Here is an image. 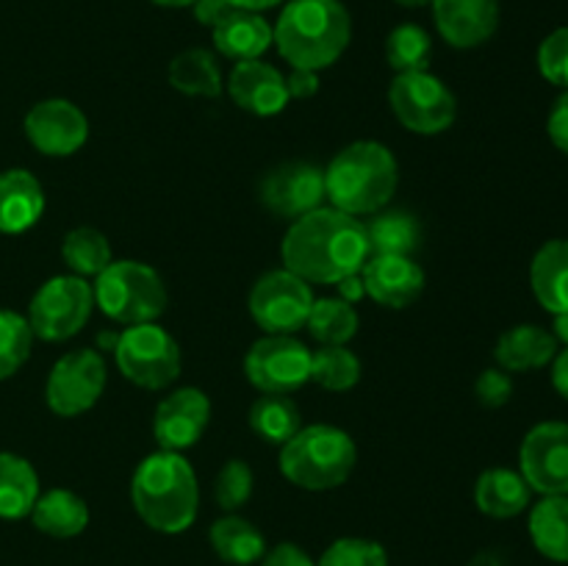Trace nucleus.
Listing matches in <instances>:
<instances>
[{
  "instance_id": "nucleus-1",
  "label": "nucleus",
  "mask_w": 568,
  "mask_h": 566,
  "mask_svg": "<svg viewBox=\"0 0 568 566\" xmlns=\"http://www.w3.org/2000/svg\"><path fill=\"white\" fill-rule=\"evenodd\" d=\"M283 266L305 283H342L369 259L366 225L353 214L320 205L288 225L281 244Z\"/></svg>"
},
{
  "instance_id": "nucleus-2",
  "label": "nucleus",
  "mask_w": 568,
  "mask_h": 566,
  "mask_svg": "<svg viewBox=\"0 0 568 566\" xmlns=\"http://www.w3.org/2000/svg\"><path fill=\"white\" fill-rule=\"evenodd\" d=\"M353 39V20L342 0H288L272 28V44L297 70L336 64Z\"/></svg>"
},
{
  "instance_id": "nucleus-3",
  "label": "nucleus",
  "mask_w": 568,
  "mask_h": 566,
  "mask_svg": "<svg viewBox=\"0 0 568 566\" xmlns=\"http://www.w3.org/2000/svg\"><path fill=\"white\" fill-rule=\"evenodd\" d=\"M131 499L148 527L159 533H183L197 519V475L181 453L159 449L142 458L133 472Z\"/></svg>"
},
{
  "instance_id": "nucleus-4",
  "label": "nucleus",
  "mask_w": 568,
  "mask_h": 566,
  "mask_svg": "<svg viewBox=\"0 0 568 566\" xmlns=\"http://www.w3.org/2000/svg\"><path fill=\"white\" fill-rule=\"evenodd\" d=\"M399 166L392 150L375 139L347 144L325 170V194L333 209L353 216L377 214L392 203Z\"/></svg>"
},
{
  "instance_id": "nucleus-5",
  "label": "nucleus",
  "mask_w": 568,
  "mask_h": 566,
  "mask_svg": "<svg viewBox=\"0 0 568 566\" xmlns=\"http://www.w3.org/2000/svg\"><path fill=\"white\" fill-rule=\"evenodd\" d=\"M358 447L336 425H305L281 447V472L305 492H327L353 475Z\"/></svg>"
},
{
  "instance_id": "nucleus-6",
  "label": "nucleus",
  "mask_w": 568,
  "mask_h": 566,
  "mask_svg": "<svg viewBox=\"0 0 568 566\" xmlns=\"http://www.w3.org/2000/svg\"><path fill=\"white\" fill-rule=\"evenodd\" d=\"M94 305L120 325L155 322L166 309V286L159 272L142 261H111L94 277Z\"/></svg>"
},
{
  "instance_id": "nucleus-7",
  "label": "nucleus",
  "mask_w": 568,
  "mask_h": 566,
  "mask_svg": "<svg viewBox=\"0 0 568 566\" xmlns=\"http://www.w3.org/2000/svg\"><path fill=\"white\" fill-rule=\"evenodd\" d=\"M114 361L125 381L150 392L172 386L181 375V347L159 322H142L120 331Z\"/></svg>"
},
{
  "instance_id": "nucleus-8",
  "label": "nucleus",
  "mask_w": 568,
  "mask_h": 566,
  "mask_svg": "<svg viewBox=\"0 0 568 566\" xmlns=\"http://www.w3.org/2000/svg\"><path fill=\"white\" fill-rule=\"evenodd\" d=\"M94 311V289L87 277L55 275L39 286L28 305V325L42 342H67L87 325Z\"/></svg>"
},
{
  "instance_id": "nucleus-9",
  "label": "nucleus",
  "mask_w": 568,
  "mask_h": 566,
  "mask_svg": "<svg viewBox=\"0 0 568 566\" xmlns=\"http://www.w3.org/2000/svg\"><path fill=\"white\" fill-rule=\"evenodd\" d=\"M388 105L399 125L410 133L436 137L453 128L458 117V100L442 78L430 72H405L388 87Z\"/></svg>"
},
{
  "instance_id": "nucleus-10",
  "label": "nucleus",
  "mask_w": 568,
  "mask_h": 566,
  "mask_svg": "<svg viewBox=\"0 0 568 566\" xmlns=\"http://www.w3.org/2000/svg\"><path fill=\"white\" fill-rule=\"evenodd\" d=\"M314 300L311 283L283 266V270H272L255 281L253 292H250V316L264 333L294 336L300 327H305Z\"/></svg>"
},
{
  "instance_id": "nucleus-11",
  "label": "nucleus",
  "mask_w": 568,
  "mask_h": 566,
  "mask_svg": "<svg viewBox=\"0 0 568 566\" xmlns=\"http://www.w3.org/2000/svg\"><path fill=\"white\" fill-rule=\"evenodd\" d=\"M105 361L98 350H72L61 355L48 375L44 400L55 416H81L98 405L105 392Z\"/></svg>"
},
{
  "instance_id": "nucleus-12",
  "label": "nucleus",
  "mask_w": 568,
  "mask_h": 566,
  "mask_svg": "<svg viewBox=\"0 0 568 566\" xmlns=\"http://www.w3.org/2000/svg\"><path fill=\"white\" fill-rule=\"evenodd\" d=\"M244 372L261 394H292L311 381V350L294 336L264 333L244 355Z\"/></svg>"
},
{
  "instance_id": "nucleus-13",
  "label": "nucleus",
  "mask_w": 568,
  "mask_h": 566,
  "mask_svg": "<svg viewBox=\"0 0 568 566\" xmlns=\"http://www.w3.org/2000/svg\"><path fill=\"white\" fill-rule=\"evenodd\" d=\"M519 472L541 497L568 494V422H538L519 447Z\"/></svg>"
},
{
  "instance_id": "nucleus-14",
  "label": "nucleus",
  "mask_w": 568,
  "mask_h": 566,
  "mask_svg": "<svg viewBox=\"0 0 568 566\" xmlns=\"http://www.w3.org/2000/svg\"><path fill=\"white\" fill-rule=\"evenodd\" d=\"M325 198V170L308 161H288L275 166L266 172L258 186V200L264 209L292 222L320 209Z\"/></svg>"
},
{
  "instance_id": "nucleus-15",
  "label": "nucleus",
  "mask_w": 568,
  "mask_h": 566,
  "mask_svg": "<svg viewBox=\"0 0 568 566\" xmlns=\"http://www.w3.org/2000/svg\"><path fill=\"white\" fill-rule=\"evenodd\" d=\"M26 137L39 153L64 159L87 144L89 120L72 100L50 98L26 114Z\"/></svg>"
},
{
  "instance_id": "nucleus-16",
  "label": "nucleus",
  "mask_w": 568,
  "mask_h": 566,
  "mask_svg": "<svg viewBox=\"0 0 568 566\" xmlns=\"http://www.w3.org/2000/svg\"><path fill=\"white\" fill-rule=\"evenodd\" d=\"M211 420V400L194 386L175 388L159 403L153 416V436L161 449L183 453L203 438Z\"/></svg>"
},
{
  "instance_id": "nucleus-17",
  "label": "nucleus",
  "mask_w": 568,
  "mask_h": 566,
  "mask_svg": "<svg viewBox=\"0 0 568 566\" xmlns=\"http://www.w3.org/2000/svg\"><path fill=\"white\" fill-rule=\"evenodd\" d=\"M366 297L383 309H408L425 292V270L414 255H369L361 266Z\"/></svg>"
},
{
  "instance_id": "nucleus-18",
  "label": "nucleus",
  "mask_w": 568,
  "mask_h": 566,
  "mask_svg": "<svg viewBox=\"0 0 568 566\" xmlns=\"http://www.w3.org/2000/svg\"><path fill=\"white\" fill-rule=\"evenodd\" d=\"M430 6L442 39L458 50L480 48L499 28V0H430Z\"/></svg>"
},
{
  "instance_id": "nucleus-19",
  "label": "nucleus",
  "mask_w": 568,
  "mask_h": 566,
  "mask_svg": "<svg viewBox=\"0 0 568 566\" xmlns=\"http://www.w3.org/2000/svg\"><path fill=\"white\" fill-rule=\"evenodd\" d=\"M227 94L242 111L255 117H275L288 105L286 78L266 61H236L227 78Z\"/></svg>"
},
{
  "instance_id": "nucleus-20",
  "label": "nucleus",
  "mask_w": 568,
  "mask_h": 566,
  "mask_svg": "<svg viewBox=\"0 0 568 566\" xmlns=\"http://www.w3.org/2000/svg\"><path fill=\"white\" fill-rule=\"evenodd\" d=\"M560 344L552 336V331L541 325H514L497 338V347H494V358L497 366L505 372H532L544 370V366L552 364V358L558 355Z\"/></svg>"
},
{
  "instance_id": "nucleus-21",
  "label": "nucleus",
  "mask_w": 568,
  "mask_h": 566,
  "mask_svg": "<svg viewBox=\"0 0 568 566\" xmlns=\"http://www.w3.org/2000/svg\"><path fill=\"white\" fill-rule=\"evenodd\" d=\"M44 214V189L28 170L0 172V233H26Z\"/></svg>"
},
{
  "instance_id": "nucleus-22",
  "label": "nucleus",
  "mask_w": 568,
  "mask_h": 566,
  "mask_svg": "<svg viewBox=\"0 0 568 566\" xmlns=\"http://www.w3.org/2000/svg\"><path fill=\"white\" fill-rule=\"evenodd\" d=\"M532 499V488L521 477L519 469L491 466L475 483V505L480 514L491 519H514L525 514Z\"/></svg>"
},
{
  "instance_id": "nucleus-23",
  "label": "nucleus",
  "mask_w": 568,
  "mask_h": 566,
  "mask_svg": "<svg viewBox=\"0 0 568 566\" xmlns=\"http://www.w3.org/2000/svg\"><path fill=\"white\" fill-rule=\"evenodd\" d=\"M211 33H214V48L233 61L261 59L272 44V26L258 11L233 9L220 26L211 28Z\"/></svg>"
},
{
  "instance_id": "nucleus-24",
  "label": "nucleus",
  "mask_w": 568,
  "mask_h": 566,
  "mask_svg": "<svg viewBox=\"0 0 568 566\" xmlns=\"http://www.w3.org/2000/svg\"><path fill=\"white\" fill-rule=\"evenodd\" d=\"M530 289L549 314L568 311V239H549L530 261Z\"/></svg>"
},
{
  "instance_id": "nucleus-25",
  "label": "nucleus",
  "mask_w": 568,
  "mask_h": 566,
  "mask_svg": "<svg viewBox=\"0 0 568 566\" xmlns=\"http://www.w3.org/2000/svg\"><path fill=\"white\" fill-rule=\"evenodd\" d=\"M31 522L39 533L53 538H72L87 530L89 505L70 488H50L39 494L31 508Z\"/></svg>"
},
{
  "instance_id": "nucleus-26",
  "label": "nucleus",
  "mask_w": 568,
  "mask_h": 566,
  "mask_svg": "<svg viewBox=\"0 0 568 566\" xmlns=\"http://www.w3.org/2000/svg\"><path fill=\"white\" fill-rule=\"evenodd\" d=\"M532 547L549 560L568 564V494H549L530 508Z\"/></svg>"
},
{
  "instance_id": "nucleus-27",
  "label": "nucleus",
  "mask_w": 568,
  "mask_h": 566,
  "mask_svg": "<svg viewBox=\"0 0 568 566\" xmlns=\"http://www.w3.org/2000/svg\"><path fill=\"white\" fill-rule=\"evenodd\" d=\"M366 225L372 255H414L422 244V222L403 209H383Z\"/></svg>"
},
{
  "instance_id": "nucleus-28",
  "label": "nucleus",
  "mask_w": 568,
  "mask_h": 566,
  "mask_svg": "<svg viewBox=\"0 0 568 566\" xmlns=\"http://www.w3.org/2000/svg\"><path fill=\"white\" fill-rule=\"evenodd\" d=\"M209 542L211 549L220 555L225 564L233 566H250L255 560L264 558L266 553V542L264 533L247 522L244 516L227 514L222 519H216L209 530Z\"/></svg>"
},
{
  "instance_id": "nucleus-29",
  "label": "nucleus",
  "mask_w": 568,
  "mask_h": 566,
  "mask_svg": "<svg viewBox=\"0 0 568 566\" xmlns=\"http://www.w3.org/2000/svg\"><path fill=\"white\" fill-rule=\"evenodd\" d=\"M39 499V475L22 455L0 453V519L31 516Z\"/></svg>"
},
{
  "instance_id": "nucleus-30",
  "label": "nucleus",
  "mask_w": 568,
  "mask_h": 566,
  "mask_svg": "<svg viewBox=\"0 0 568 566\" xmlns=\"http://www.w3.org/2000/svg\"><path fill=\"white\" fill-rule=\"evenodd\" d=\"M172 89L189 98H220L222 72L214 53L203 48H189L170 61L166 70Z\"/></svg>"
},
{
  "instance_id": "nucleus-31",
  "label": "nucleus",
  "mask_w": 568,
  "mask_h": 566,
  "mask_svg": "<svg viewBox=\"0 0 568 566\" xmlns=\"http://www.w3.org/2000/svg\"><path fill=\"white\" fill-rule=\"evenodd\" d=\"M250 427L266 444L283 447L303 427V416L288 394H261L250 408Z\"/></svg>"
},
{
  "instance_id": "nucleus-32",
  "label": "nucleus",
  "mask_w": 568,
  "mask_h": 566,
  "mask_svg": "<svg viewBox=\"0 0 568 566\" xmlns=\"http://www.w3.org/2000/svg\"><path fill=\"white\" fill-rule=\"evenodd\" d=\"M61 259L78 277H98L111 264V244L98 228H72L61 242Z\"/></svg>"
},
{
  "instance_id": "nucleus-33",
  "label": "nucleus",
  "mask_w": 568,
  "mask_h": 566,
  "mask_svg": "<svg viewBox=\"0 0 568 566\" xmlns=\"http://www.w3.org/2000/svg\"><path fill=\"white\" fill-rule=\"evenodd\" d=\"M358 311L342 297L314 300L308 320H305V327L320 344H347L358 333Z\"/></svg>"
},
{
  "instance_id": "nucleus-34",
  "label": "nucleus",
  "mask_w": 568,
  "mask_h": 566,
  "mask_svg": "<svg viewBox=\"0 0 568 566\" xmlns=\"http://www.w3.org/2000/svg\"><path fill=\"white\" fill-rule=\"evenodd\" d=\"M311 381L327 392H349L361 381V361L347 344H322L311 353Z\"/></svg>"
},
{
  "instance_id": "nucleus-35",
  "label": "nucleus",
  "mask_w": 568,
  "mask_h": 566,
  "mask_svg": "<svg viewBox=\"0 0 568 566\" xmlns=\"http://www.w3.org/2000/svg\"><path fill=\"white\" fill-rule=\"evenodd\" d=\"M433 59V39L422 26L405 22L386 39V61L397 75L405 72H427Z\"/></svg>"
},
{
  "instance_id": "nucleus-36",
  "label": "nucleus",
  "mask_w": 568,
  "mask_h": 566,
  "mask_svg": "<svg viewBox=\"0 0 568 566\" xmlns=\"http://www.w3.org/2000/svg\"><path fill=\"white\" fill-rule=\"evenodd\" d=\"M33 333L26 316L0 311V381L14 375L31 355Z\"/></svg>"
},
{
  "instance_id": "nucleus-37",
  "label": "nucleus",
  "mask_w": 568,
  "mask_h": 566,
  "mask_svg": "<svg viewBox=\"0 0 568 566\" xmlns=\"http://www.w3.org/2000/svg\"><path fill=\"white\" fill-rule=\"evenodd\" d=\"M250 497H253V469H250V464L242 458L225 461L214 481L216 505L233 514L242 505H247Z\"/></svg>"
},
{
  "instance_id": "nucleus-38",
  "label": "nucleus",
  "mask_w": 568,
  "mask_h": 566,
  "mask_svg": "<svg viewBox=\"0 0 568 566\" xmlns=\"http://www.w3.org/2000/svg\"><path fill=\"white\" fill-rule=\"evenodd\" d=\"M316 566H388V555L383 544L353 536L333 542Z\"/></svg>"
},
{
  "instance_id": "nucleus-39",
  "label": "nucleus",
  "mask_w": 568,
  "mask_h": 566,
  "mask_svg": "<svg viewBox=\"0 0 568 566\" xmlns=\"http://www.w3.org/2000/svg\"><path fill=\"white\" fill-rule=\"evenodd\" d=\"M538 72L555 87L568 89V26L555 28L538 48Z\"/></svg>"
},
{
  "instance_id": "nucleus-40",
  "label": "nucleus",
  "mask_w": 568,
  "mask_h": 566,
  "mask_svg": "<svg viewBox=\"0 0 568 566\" xmlns=\"http://www.w3.org/2000/svg\"><path fill=\"white\" fill-rule=\"evenodd\" d=\"M475 397L483 408H503L505 403H510L514 397V377L510 372L491 366V370H483L475 381Z\"/></svg>"
},
{
  "instance_id": "nucleus-41",
  "label": "nucleus",
  "mask_w": 568,
  "mask_h": 566,
  "mask_svg": "<svg viewBox=\"0 0 568 566\" xmlns=\"http://www.w3.org/2000/svg\"><path fill=\"white\" fill-rule=\"evenodd\" d=\"M547 133H549V139H552L555 148H558L560 153L568 155V89L560 92V98L555 100L552 111H549Z\"/></svg>"
},
{
  "instance_id": "nucleus-42",
  "label": "nucleus",
  "mask_w": 568,
  "mask_h": 566,
  "mask_svg": "<svg viewBox=\"0 0 568 566\" xmlns=\"http://www.w3.org/2000/svg\"><path fill=\"white\" fill-rule=\"evenodd\" d=\"M261 566H316V564L311 560V555L305 553L303 547H297V544L292 542H283L277 544V547L266 549L264 558H261Z\"/></svg>"
},
{
  "instance_id": "nucleus-43",
  "label": "nucleus",
  "mask_w": 568,
  "mask_h": 566,
  "mask_svg": "<svg viewBox=\"0 0 568 566\" xmlns=\"http://www.w3.org/2000/svg\"><path fill=\"white\" fill-rule=\"evenodd\" d=\"M286 89L292 100H308L320 92V72L314 70H297L292 67V72L286 75Z\"/></svg>"
},
{
  "instance_id": "nucleus-44",
  "label": "nucleus",
  "mask_w": 568,
  "mask_h": 566,
  "mask_svg": "<svg viewBox=\"0 0 568 566\" xmlns=\"http://www.w3.org/2000/svg\"><path fill=\"white\" fill-rule=\"evenodd\" d=\"M192 9H194V17H197L200 26L214 28V26H220L227 14H231L233 6L227 3V0H197Z\"/></svg>"
},
{
  "instance_id": "nucleus-45",
  "label": "nucleus",
  "mask_w": 568,
  "mask_h": 566,
  "mask_svg": "<svg viewBox=\"0 0 568 566\" xmlns=\"http://www.w3.org/2000/svg\"><path fill=\"white\" fill-rule=\"evenodd\" d=\"M552 386L568 403V347L558 350V355L552 358Z\"/></svg>"
},
{
  "instance_id": "nucleus-46",
  "label": "nucleus",
  "mask_w": 568,
  "mask_h": 566,
  "mask_svg": "<svg viewBox=\"0 0 568 566\" xmlns=\"http://www.w3.org/2000/svg\"><path fill=\"white\" fill-rule=\"evenodd\" d=\"M338 286V294H342V300H347V303H358L361 297H366V289H364V281H361V272L358 275H349L344 277L342 283H336Z\"/></svg>"
},
{
  "instance_id": "nucleus-47",
  "label": "nucleus",
  "mask_w": 568,
  "mask_h": 566,
  "mask_svg": "<svg viewBox=\"0 0 568 566\" xmlns=\"http://www.w3.org/2000/svg\"><path fill=\"white\" fill-rule=\"evenodd\" d=\"M466 566H505V555L499 549H480Z\"/></svg>"
},
{
  "instance_id": "nucleus-48",
  "label": "nucleus",
  "mask_w": 568,
  "mask_h": 566,
  "mask_svg": "<svg viewBox=\"0 0 568 566\" xmlns=\"http://www.w3.org/2000/svg\"><path fill=\"white\" fill-rule=\"evenodd\" d=\"M227 3L233 6V9H244V11H266V9H275V6H281L283 0H227Z\"/></svg>"
},
{
  "instance_id": "nucleus-49",
  "label": "nucleus",
  "mask_w": 568,
  "mask_h": 566,
  "mask_svg": "<svg viewBox=\"0 0 568 566\" xmlns=\"http://www.w3.org/2000/svg\"><path fill=\"white\" fill-rule=\"evenodd\" d=\"M552 336L558 338V344L568 347V311H564V314H552Z\"/></svg>"
},
{
  "instance_id": "nucleus-50",
  "label": "nucleus",
  "mask_w": 568,
  "mask_h": 566,
  "mask_svg": "<svg viewBox=\"0 0 568 566\" xmlns=\"http://www.w3.org/2000/svg\"><path fill=\"white\" fill-rule=\"evenodd\" d=\"M155 6H164V9H186V6H194L197 0H150Z\"/></svg>"
},
{
  "instance_id": "nucleus-51",
  "label": "nucleus",
  "mask_w": 568,
  "mask_h": 566,
  "mask_svg": "<svg viewBox=\"0 0 568 566\" xmlns=\"http://www.w3.org/2000/svg\"><path fill=\"white\" fill-rule=\"evenodd\" d=\"M394 3L405 6V9H422V6H430V0H394Z\"/></svg>"
}]
</instances>
